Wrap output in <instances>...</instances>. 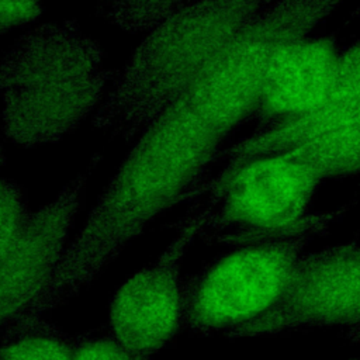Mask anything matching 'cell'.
<instances>
[{
  "instance_id": "8",
  "label": "cell",
  "mask_w": 360,
  "mask_h": 360,
  "mask_svg": "<svg viewBox=\"0 0 360 360\" xmlns=\"http://www.w3.org/2000/svg\"><path fill=\"white\" fill-rule=\"evenodd\" d=\"M202 233V218L195 211L160 256L131 274L110 302V333L128 350L150 357L163 349L181 328V262L190 243Z\"/></svg>"
},
{
  "instance_id": "1",
  "label": "cell",
  "mask_w": 360,
  "mask_h": 360,
  "mask_svg": "<svg viewBox=\"0 0 360 360\" xmlns=\"http://www.w3.org/2000/svg\"><path fill=\"white\" fill-rule=\"evenodd\" d=\"M138 136L45 290L11 322L44 319L97 278L156 217L191 194L222 139L181 101Z\"/></svg>"
},
{
  "instance_id": "14",
  "label": "cell",
  "mask_w": 360,
  "mask_h": 360,
  "mask_svg": "<svg viewBox=\"0 0 360 360\" xmlns=\"http://www.w3.org/2000/svg\"><path fill=\"white\" fill-rule=\"evenodd\" d=\"M30 215L31 211L20 186L0 177V257L17 240Z\"/></svg>"
},
{
  "instance_id": "5",
  "label": "cell",
  "mask_w": 360,
  "mask_h": 360,
  "mask_svg": "<svg viewBox=\"0 0 360 360\" xmlns=\"http://www.w3.org/2000/svg\"><path fill=\"white\" fill-rule=\"evenodd\" d=\"M328 217L281 236L232 246L183 280L181 328L195 335L228 333L269 312L287 291L304 248Z\"/></svg>"
},
{
  "instance_id": "2",
  "label": "cell",
  "mask_w": 360,
  "mask_h": 360,
  "mask_svg": "<svg viewBox=\"0 0 360 360\" xmlns=\"http://www.w3.org/2000/svg\"><path fill=\"white\" fill-rule=\"evenodd\" d=\"M107 80L103 51L80 27H37L0 59L7 136L22 146L60 139L100 104Z\"/></svg>"
},
{
  "instance_id": "18",
  "label": "cell",
  "mask_w": 360,
  "mask_h": 360,
  "mask_svg": "<svg viewBox=\"0 0 360 360\" xmlns=\"http://www.w3.org/2000/svg\"><path fill=\"white\" fill-rule=\"evenodd\" d=\"M354 243L357 245V248H359V250H360V236H357V238L354 239Z\"/></svg>"
},
{
  "instance_id": "7",
  "label": "cell",
  "mask_w": 360,
  "mask_h": 360,
  "mask_svg": "<svg viewBox=\"0 0 360 360\" xmlns=\"http://www.w3.org/2000/svg\"><path fill=\"white\" fill-rule=\"evenodd\" d=\"M356 325H360V250L352 240L304 255L281 300L225 336L256 338Z\"/></svg>"
},
{
  "instance_id": "4",
  "label": "cell",
  "mask_w": 360,
  "mask_h": 360,
  "mask_svg": "<svg viewBox=\"0 0 360 360\" xmlns=\"http://www.w3.org/2000/svg\"><path fill=\"white\" fill-rule=\"evenodd\" d=\"M322 177L316 163L295 148L240 155L197 210L202 233L236 246L301 231L323 218L308 214Z\"/></svg>"
},
{
  "instance_id": "16",
  "label": "cell",
  "mask_w": 360,
  "mask_h": 360,
  "mask_svg": "<svg viewBox=\"0 0 360 360\" xmlns=\"http://www.w3.org/2000/svg\"><path fill=\"white\" fill-rule=\"evenodd\" d=\"M42 11V0H0V34L24 27Z\"/></svg>"
},
{
  "instance_id": "20",
  "label": "cell",
  "mask_w": 360,
  "mask_h": 360,
  "mask_svg": "<svg viewBox=\"0 0 360 360\" xmlns=\"http://www.w3.org/2000/svg\"><path fill=\"white\" fill-rule=\"evenodd\" d=\"M347 360H360V356L359 357H353V359H347Z\"/></svg>"
},
{
  "instance_id": "11",
  "label": "cell",
  "mask_w": 360,
  "mask_h": 360,
  "mask_svg": "<svg viewBox=\"0 0 360 360\" xmlns=\"http://www.w3.org/2000/svg\"><path fill=\"white\" fill-rule=\"evenodd\" d=\"M243 153L269 148H295L308 155L325 174L360 170V96L332 100L312 115L273 127Z\"/></svg>"
},
{
  "instance_id": "15",
  "label": "cell",
  "mask_w": 360,
  "mask_h": 360,
  "mask_svg": "<svg viewBox=\"0 0 360 360\" xmlns=\"http://www.w3.org/2000/svg\"><path fill=\"white\" fill-rule=\"evenodd\" d=\"M72 360H150V357L132 353L108 332L97 336H76Z\"/></svg>"
},
{
  "instance_id": "10",
  "label": "cell",
  "mask_w": 360,
  "mask_h": 360,
  "mask_svg": "<svg viewBox=\"0 0 360 360\" xmlns=\"http://www.w3.org/2000/svg\"><path fill=\"white\" fill-rule=\"evenodd\" d=\"M340 53L321 37L300 34L280 46L267 72L257 114L274 127L304 120L330 97Z\"/></svg>"
},
{
  "instance_id": "3",
  "label": "cell",
  "mask_w": 360,
  "mask_h": 360,
  "mask_svg": "<svg viewBox=\"0 0 360 360\" xmlns=\"http://www.w3.org/2000/svg\"><path fill=\"white\" fill-rule=\"evenodd\" d=\"M255 0H198L160 25L134 53L96 115L115 136H138L202 68L256 17Z\"/></svg>"
},
{
  "instance_id": "17",
  "label": "cell",
  "mask_w": 360,
  "mask_h": 360,
  "mask_svg": "<svg viewBox=\"0 0 360 360\" xmlns=\"http://www.w3.org/2000/svg\"><path fill=\"white\" fill-rule=\"evenodd\" d=\"M343 338L352 343H360V325L352 326V328H346L343 330Z\"/></svg>"
},
{
  "instance_id": "12",
  "label": "cell",
  "mask_w": 360,
  "mask_h": 360,
  "mask_svg": "<svg viewBox=\"0 0 360 360\" xmlns=\"http://www.w3.org/2000/svg\"><path fill=\"white\" fill-rule=\"evenodd\" d=\"M75 342L45 318L13 322L0 330V360H72Z\"/></svg>"
},
{
  "instance_id": "19",
  "label": "cell",
  "mask_w": 360,
  "mask_h": 360,
  "mask_svg": "<svg viewBox=\"0 0 360 360\" xmlns=\"http://www.w3.org/2000/svg\"><path fill=\"white\" fill-rule=\"evenodd\" d=\"M1 162H3V155H1V150H0V165H1Z\"/></svg>"
},
{
  "instance_id": "13",
  "label": "cell",
  "mask_w": 360,
  "mask_h": 360,
  "mask_svg": "<svg viewBox=\"0 0 360 360\" xmlns=\"http://www.w3.org/2000/svg\"><path fill=\"white\" fill-rule=\"evenodd\" d=\"M187 0H100L101 14L124 30H155Z\"/></svg>"
},
{
  "instance_id": "6",
  "label": "cell",
  "mask_w": 360,
  "mask_h": 360,
  "mask_svg": "<svg viewBox=\"0 0 360 360\" xmlns=\"http://www.w3.org/2000/svg\"><path fill=\"white\" fill-rule=\"evenodd\" d=\"M298 28H292L287 8L255 17L215 53L179 101L224 136L256 111L274 55L304 34Z\"/></svg>"
},
{
  "instance_id": "9",
  "label": "cell",
  "mask_w": 360,
  "mask_h": 360,
  "mask_svg": "<svg viewBox=\"0 0 360 360\" xmlns=\"http://www.w3.org/2000/svg\"><path fill=\"white\" fill-rule=\"evenodd\" d=\"M87 174L77 176L55 200L31 212L17 240L0 257V330L41 295L55 274Z\"/></svg>"
}]
</instances>
